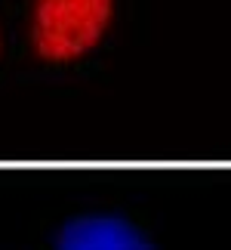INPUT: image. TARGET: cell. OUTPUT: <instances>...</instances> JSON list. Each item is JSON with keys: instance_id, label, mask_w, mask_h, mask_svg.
<instances>
[{"instance_id": "1", "label": "cell", "mask_w": 231, "mask_h": 250, "mask_svg": "<svg viewBox=\"0 0 231 250\" xmlns=\"http://www.w3.org/2000/svg\"><path fill=\"white\" fill-rule=\"evenodd\" d=\"M111 22V0H34L31 41L37 56L68 62L99 43Z\"/></svg>"}, {"instance_id": "2", "label": "cell", "mask_w": 231, "mask_h": 250, "mask_svg": "<svg viewBox=\"0 0 231 250\" xmlns=\"http://www.w3.org/2000/svg\"><path fill=\"white\" fill-rule=\"evenodd\" d=\"M59 250H151V244L123 219L83 216L62 229Z\"/></svg>"}]
</instances>
